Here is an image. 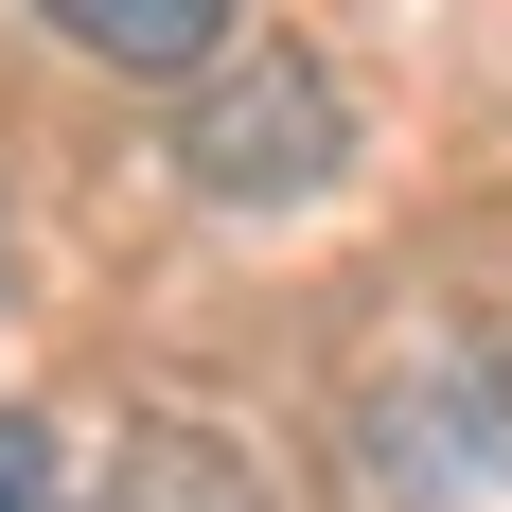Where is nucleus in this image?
<instances>
[{
    "label": "nucleus",
    "instance_id": "1",
    "mask_svg": "<svg viewBox=\"0 0 512 512\" xmlns=\"http://www.w3.org/2000/svg\"><path fill=\"white\" fill-rule=\"evenodd\" d=\"M177 159H195L212 195H301L318 159H336V89H318V53H248V71H212V106H177Z\"/></svg>",
    "mask_w": 512,
    "mask_h": 512
},
{
    "label": "nucleus",
    "instance_id": "2",
    "mask_svg": "<svg viewBox=\"0 0 512 512\" xmlns=\"http://www.w3.org/2000/svg\"><path fill=\"white\" fill-rule=\"evenodd\" d=\"M36 18L106 71H212V36H230V0H36Z\"/></svg>",
    "mask_w": 512,
    "mask_h": 512
},
{
    "label": "nucleus",
    "instance_id": "3",
    "mask_svg": "<svg viewBox=\"0 0 512 512\" xmlns=\"http://www.w3.org/2000/svg\"><path fill=\"white\" fill-rule=\"evenodd\" d=\"M106 512H265V495H248V460H230V442H142Z\"/></svg>",
    "mask_w": 512,
    "mask_h": 512
},
{
    "label": "nucleus",
    "instance_id": "4",
    "mask_svg": "<svg viewBox=\"0 0 512 512\" xmlns=\"http://www.w3.org/2000/svg\"><path fill=\"white\" fill-rule=\"evenodd\" d=\"M0 512H71V477H53L36 424H0Z\"/></svg>",
    "mask_w": 512,
    "mask_h": 512
}]
</instances>
